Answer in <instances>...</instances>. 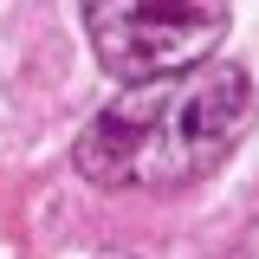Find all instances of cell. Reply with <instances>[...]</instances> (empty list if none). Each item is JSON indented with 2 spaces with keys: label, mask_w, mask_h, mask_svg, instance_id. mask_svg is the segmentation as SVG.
<instances>
[{
  "label": "cell",
  "mask_w": 259,
  "mask_h": 259,
  "mask_svg": "<svg viewBox=\"0 0 259 259\" xmlns=\"http://www.w3.org/2000/svg\"><path fill=\"white\" fill-rule=\"evenodd\" d=\"M253 123V78L240 65H188L149 84H123L78 136V168L97 188L175 194L214 175Z\"/></svg>",
  "instance_id": "obj_1"
},
{
  "label": "cell",
  "mask_w": 259,
  "mask_h": 259,
  "mask_svg": "<svg viewBox=\"0 0 259 259\" xmlns=\"http://www.w3.org/2000/svg\"><path fill=\"white\" fill-rule=\"evenodd\" d=\"M97 65L123 84L207 65L227 39V0H78Z\"/></svg>",
  "instance_id": "obj_2"
},
{
  "label": "cell",
  "mask_w": 259,
  "mask_h": 259,
  "mask_svg": "<svg viewBox=\"0 0 259 259\" xmlns=\"http://www.w3.org/2000/svg\"><path fill=\"white\" fill-rule=\"evenodd\" d=\"M240 259H259V246H246V253H240Z\"/></svg>",
  "instance_id": "obj_3"
}]
</instances>
